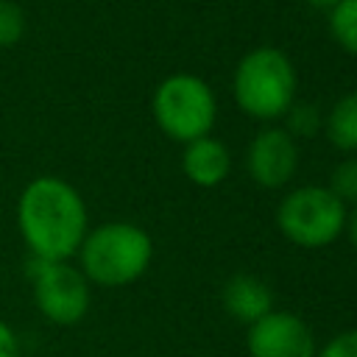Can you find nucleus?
Segmentation results:
<instances>
[{
    "mask_svg": "<svg viewBox=\"0 0 357 357\" xmlns=\"http://www.w3.org/2000/svg\"><path fill=\"white\" fill-rule=\"evenodd\" d=\"M20 234L36 259L67 262L86 237V206L78 190L56 176L25 184L17 201Z\"/></svg>",
    "mask_w": 357,
    "mask_h": 357,
    "instance_id": "1",
    "label": "nucleus"
},
{
    "mask_svg": "<svg viewBox=\"0 0 357 357\" xmlns=\"http://www.w3.org/2000/svg\"><path fill=\"white\" fill-rule=\"evenodd\" d=\"M153 257V243L145 229L134 223H103L92 231H86L78 259L81 273L86 282H95L100 287H126L137 282Z\"/></svg>",
    "mask_w": 357,
    "mask_h": 357,
    "instance_id": "2",
    "label": "nucleus"
},
{
    "mask_svg": "<svg viewBox=\"0 0 357 357\" xmlns=\"http://www.w3.org/2000/svg\"><path fill=\"white\" fill-rule=\"evenodd\" d=\"M296 98V70L279 47H254L234 70V100L257 120L287 114Z\"/></svg>",
    "mask_w": 357,
    "mask_h": 357,
    "instance_id": "3",
    "label": "nucleus"
},
{
    "mask_svg": "<svg viewBox=\"0 0 357 357\" xmlns=\"http://www.w3.org/2000/svg\"><path fill=\"white\" fill-rule=\"evenodd\" d=\"M218 106L206 81L192 73L167 75L153 92V117L156 126L176 142H192L206 137L215 123Z\"/></svg>",
    "mask_w": 357,
    "mask_h": 357,
    "instance_id": "4",
    "label": "nucleus"
},
{
    "mask_svg": "<svg viewBox=\"0 0 357 357\" xmlns=\"http://www.w3.org/2000/svg\"><path fill=\"white\" fill-rule=\"evenodd\" d=\"M346 204L329 187H298L276 209L279 231L301 248H324L346 229Z\"/></svg>",
    "mask_w": 357,
    "mask_h": 357,
    "instance_id": "5",
    "label": "nucleus"
},
{
    "mask_svg": "<svg viewBox=\"0 0 357 357\" xmlns=\"http://www.w3.org/2000/svg\"><path fill=\"white\" fill-rule=\"evenodd\" d=\"M31 282H33V301L47 321L59 326H73L86 315L89 282L70 262H47L33 257Z\"/></svg>",
    "mask_w": 357,
    "mask_h": 357,
    "instance_id": "6",
    "label": "nucleus"
},
{
    "mask_svg": "<svg viewBox=\"0 0 357 357\" xmlns=\"http://www.w3.org/2000/svg\"><path fill=\"white\" fill-rule=\"evenodd\" d=\"M245 343L251 357H315V337L293 312L271 310L248 326Z\"/></svg>",
    "mask_w": 357,
    "mask_h": 357,
    "instance_id": "7",
    "label": "nucleus"
},
{
    "mask_svg": "<svg viewBox=\"0 0 357 357\" xmlns=\"http://www.w3.org/2000/svg\"><path fill=\"white\" fill-rule=\"evenodd\" d=\"M298 151L284 128H262L248 145V173L259 187H282L293 178Z\"/></svg>",
    "mask_w": 357,
    "mask_h": 357,
    "instance_id": "8",
    "label": "nucleus"
},
{
    "mask_svg": "<svg viewBox=\"0 0 357 357\" xmlns=\"http://www.w3.org/2000/svg\"><path fill=\"white\" fill-rule=\"evenodd\" d=\"M181 167H184V176L192 184H198V187H218L229 176L231 159H229L226 145L206 134V137H198V139L184 145Z\"/></svg>",
    "mask_w": 357,
    "mask_h": 357,
    "instance_id": "9",
    "label": "nucleus"
},
{
    "mask_svg": "<svg viewBox=\"0 0 357 357\" xmlns=\"http://www.w3.org/2000/svg\"><path fill=\"white\" fill-rule=\"evenodd\" d=\"M220 301L226 307V312L243 324H254L259 321L262 315H268L273 310V293L271 287L257 279V276H248V273H237L226 282L223 293H220Z\"/></svg>",
    "mask_w": 357,
    "mask_h": 357,
    "instance_id": "10",
    "label": "nucleus"
},
{
    "mask_svg": "<svg viewBox=\"0 0 357 357\" xmlns=\"http://www.w3.org/2000/svg\"><path fill=\"white\" fill-rule=\"evenodd\" d=\"M326 137L340 151H357V89L332 106L326 117Z\"/></svg>",
    "mask_w": 357,
    "mask_h": 357,
    "instance_id": "11",
    "label": "nucleus"
},
{
    "mask_svg": "<svg viewBox=\"0 0 357 357\" xmlns=\"http://www.w3.org/2000/svg\"><path fill=\"white\" fill-rule=\"evenodd\" d=\"M332 39L351 56H357V0H340L329 11Z\"/></svg>",
    "mask_w": 357,
    "mask_h": 357,
    "instance_id": "12",
    "label": "nucleus"
},
{
    "mask_svg": "<svg viewBox=\"0 0 357 357\" xmlns=\"http://www.w3.org/2000/svg\"><path fill=\"white\" fill-rule=\"evenodd\" d=\"M25 33V14L14 0H0V47L17 45Z\"/></svg>",
    "mask_w": 357,
    "mask_h": 357,
    "instance_id": "13",
    "label": "nucleus"
},
{
    "mask_svg": "<svg viewBox=\"0 0 357 357\" xmlns=\"http://www.w3.org/2000/svg\"><path fill=\"white\" fill-rule=\"evenodd\" d=\"M329 190L332 195H337L343 204L346 201H357V159H346L332 170L329 178Z\"/></svg>",
    "mask_w": 357,
    "mask_h": 357,
    "instance_id": "14",
    "label": "nucleus"
},
{
    "mask_svg": "<svg viewBox=\"0 0 357 357\" xmlns=\"http://www.w3.org/2000/svg\"><path fill=\"white\" fill-rule=\"evenodd\" d=\"M287 126H290V131L293 134H301V137H310V134H315L318 131V126H321V117H318V112L312 109V106H290L287 109Z\"/></svg>",
    "mask_w": 357,
    "mask_h": 357,
    "instance_id": "15",
    "label": "nucleus"
},
{
    "mask_svg": "<svg viewBox=\"0 0 357 357\" xmlns=\"http://www.w3.org/2000/svg\"><path fill=\"white\" fill-rule=\"evenodd\" d=\"M315 357H357V329L340 332L321 351H315Z\"/></svg>",
    "mask_w": 357,
    "mask_h": 357,
    "instance_id": "16",
    "label": "nucleus"
},
{
    "mask_svg": "<svg viewBox=\"0 0 357 357\" xmlns=\"http://www.w3.org/2000/svg\"><path fill=\"white\" fill-rule=\"evenodd\" d=\"M0 357H17V335L0 318Z\"/></svg>",
    "mask_w": 357,
    "mask_h": 357,
    "instance_id": "17",
    "label": "nucleus"
},
{
    "mask_svg": "<svg viewBox=\"0 0 357 357\" xmlns=\"http://www.w3.org/2000/svg\"><path fill=\"white\" fill-rule=\"evenodd\" d=\"M346 234H349L351 245L357 248V209H354L351 215H346Z\"/></svg>",
    "mask_w": 357,
    "mask_h": 357,
    "instance_id": "18",
    "label": "nucleus"
},
{
    "mask_svg": "<svg viewBox=\"0 0 357 357\" xmlns=\"http://www.w3.org/2000/svg\"><path fill=\"white\" fill-rule=\"evenodd\" d=\"M307 6H312V8H321V11H332L340 0H304Z\"/></svg>",
    "mask_w": 357,
    "mask_h": 357,
    "instance_id": "19",
    "label": "nucleus"
}]
</instances>
